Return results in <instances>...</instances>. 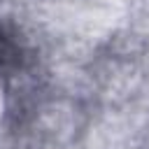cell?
Segmentation results:
<instances>
[{"label":"cell","mask_w":149,"mask_h":149,"mask_svg":"<svg viewBox=\"0 0 149 149\" xmlns=\"http://www.w3.org/2000/svg\"><path fill=\"white\" fill-rule=\"evenodd\" d=\"M14 61H16V47L0 33V65L14 63Z\"/></svg>","instance_id":"1"}]
</instances>
